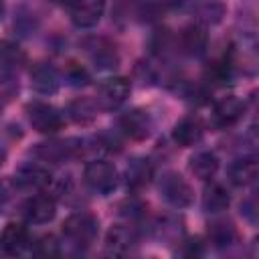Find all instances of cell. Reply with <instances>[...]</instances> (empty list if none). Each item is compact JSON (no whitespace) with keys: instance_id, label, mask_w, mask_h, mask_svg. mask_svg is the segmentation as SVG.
Here are the masks:
<instances>
[{"instance_id":"1","label":"cell","mask_w":259,"mask_h":259,"mask_svg":"<svg viewBox=\"0 0 259 259\" xmlns=\"http://www.w3.org/2000/svg\"><path fill=\"white\" fill-rule=\"evenodd\" d=\"M97 233L99 223L89 212H75L63 223V239L79 251L87 249L97 239Z\"/></svg>"},{"instance_id":"2","label":"cell","mask_w":259,"mask_h":259,"mask_svg":"<svg viewBox=\"0 0 259 259\" xmlns=\"http://www.w3.org/2000/svg\"><path fill=\"white\" fill-rule=\"evenodd\" d=\"M83 180H85V184H87L95 194L107 196V194H111V192L117 188L119 174H117V170H115V166H113L111 162H105V160H91L89 164H85Z\"/></svg>"},{"instance_id":"3","label":"cell","mask_w":259,"mask_h":259,"mask_svg":"<svg viewBox=\"0 0 259 259\" xmlns=\"http://www.w3.org/2000/svg\"><path fill=\"white\" fill-rule=\"evenodd\" d=\"M26 115H28V121H30L32 130H36L38 134H57L65 125L63 113L55 105L45 103V101L28 103L26 105Z\"/></svg>"},{"instance_id":"4","label":"cell","mask_w":259,"mask_h":259,"mask_svg":"<svg viewBox=\"0 0 259 259\" xmlns=\"http://www.w3.org/2000/svg\"><path fill=\"white\" fill-rule=\"evenodd\" d=\"M158 188H160L162 198L174 208H186L194 200V192L190 184L178 172H164Z\"/></svg>"},{"instance_id":"5","label":"cell","mask_w":259,"mask_h":259,"mask_svg":"<svg viewBox=\"0 0 259 259\" xmlns=\"http://www.w3.org/2000/svg\"><path fill=\"white\" fill-rule=\"evenodd\" d=\"M63 4L69 10L73 24L79 28L95 26L101 20L105 8V0H63Z\"/></svg>"},{"instance_id":"6","label":"cell","mask_w":259,"mask_h":259,"mask_svg":"<svg viewBox=\"0 0 259 259\" xmlns=\"http://www.w3.org/2000/svg\"><path fill=\"white\" fill-rule=\"evenodd\" d=\"M132 85L125 77H109L97 89V105L101 109H117L130 95Z\"/></svg>"},{"instance_id":"7","label":"cell","mask_w":259,"mask_h":259,"mask_svg":"<svg viewBox=\"0 0 259 259\" xmlns=\"http://www.w3.org/2000/svg\"><path fill=\"white\" fill-rule=\"evenodd\" d=\"M32 239L28 229L22 223H10L4 227V231L0 233V251L6 255H22L30 249Z\"/></svg>"},{"instance_id":"8","label":"cell","mask_w":259,"mask_h":259,"mask_svg":"<svg viewBox=\"0 0 259 259\" xmlns=\"http://www.w3.org/2000/svg\"><path fill=\"white\" fill-rule=\"evenodd\" d=\"M81 140H51V142H45V144H38L34 148V154L47 162H53V164H59V162H65L73 156H77L81 152Z\"/></svg>"},{"instance_id":"9","label":"cell","mask_w":259,"mask_h":259,"mask_svg":"<svg viewBox=\"0 0 259 259\" xmlns=\"http://www.w3.org/2000/svg\"><path fill=\"white\" fill-rule=\"evenodd\" d=\"M12 182L16 184L18 190H40L47 184H51V170L42 164L28 162L16 170Z\"/></svg>"},{"instance_id":"10","label":"cell","mask_w":259,"mask_h":259,"mask_svg":"<svg viewBox=\"0 0 259 259\" xmlns=\"http://www.w3.org/2000/svg\"><path fill=\"white\" fill-rule=\"evenodd\" d=\"M22 214L28 223L32 225H45L55 219L57 214V204L49 194H34L22 202Z\"/></svg>"},{"instance_id":"11","label":"cell","mask_w":259,"mask_h":259,"mask_svg":"<svg viewBox=\"0 0 259 259\" xmlns=\"http://www.w3.org/2000/svg\"><path fill=\"white\" fill-rule=\"evenodd\" d=\"M243 113H245V101L235 95H227L214 103L212 121L217 127H231L243 117Z\"/></svg>"},{"instance_id":"12","label":"cell","mask_w":259,"mask_h":259,"mask_svg":"<svg viewBox=\"0 0 259 259\" xmlns=\"http://www.w3.org/2000/svg\"><path fill=\"white\" fill-rule=\"evenodd\" d=\"M138 243V235L134 227L127 225H115L109 229L105 239V249L109 255H127Z\"/></svg>"},{"instance_id":"13","label":"cell","mask_w":259,"mask_h":259,"mask_svg":"<svg viewBox=\"0 0 259 259\" xmlns=\"http://www.w3.org/2000/svg\"><path fill=\"white\" fill-rule=\"evenodd\" d=\"M206 42H208V34L200 24H188L178 34V45L182 53L190 57H200L206 49Z\"/></svg>"},{"instance_id":"14","label":"cell","mask_w":259,"mask_h":259,"mask_svg":"<svg viewBox=\"0 0 259 259\" xmlns=\"http://www.w3.org/2000/svg\"><path fill=\"white\" fill-rule=\"evenodd\" d=\"M119 127L125 136L134 140H144L150 136V115L142 109H130L119 117Z\"/></svg>"},{"instance_id":"15","label":"cell","mask_w":259,"mask_h":259,"mask_svg":"<svg viewBox=\"0 0 259 259\" xmlns=\"http://www.w3.org/2000/svg\"><path fill=\"white\" fill-rule=\"evenodd\" d=\"M172 138L178 146L182 148H188V146H194L202 140V123L196 119V117H184L180 119L174 130H172Z\"/></svg>"},{"instance_id":"16","label":"cell","mask_w":259,"mask_h":259,"mask_svg":"<svg viewBox=\"0 0 259 259\" xmlns=\"http://www.w3.org/2000/svg\"><path fill=\"white\" fill-rule=\"evenodd\" d=\"M30 85L34 91H38L42 95L55 93L59 89V75L51 65L38 63L30 73Z\"/></svg>"},{"instance_id":"17","label":"cell","mask_w":259,"mask_h":259,"mask_svg":"<svg viewBox=\"0 0 259 259\" xmlns=\"http://www.w3.org/2000/svg\"><path fill=\"white\" fill-rule=\"evenodd\" d=\"M229 202H231V196H229L227 188L219 182H210L202 192V208L210 214H219V212L227 210Z\"/></svg>"},{"instance_id":"18","label":"cell","mask_w":259,"mask_h":259,"mask_svg":"<svg viewBox=\"0 0 259 259\" xmlns=\"http://www.w3.org/2000/svg\"><path fill=\"white\" fill-rule=\"evenodd\" d=\"M229 180L235 186H249L257 180V160L241 158L229 166Z\"/></svg>"},{"instance_id":"19","label":"cell","mask_w":259,"mask_h":259,"mask_svg":"<svg viewBox=\"0 0 259 259\" xmlns=\"http://www.w3.org/2000/svg\"><path fill=\"white\" fill-rule=\"evenodd\" d=\"M237 239V231L233 227L231 221L225 219H217L208 225V241L217 247V249H227L235 243Z\"/></svg>"},{"instance_id":"20","label":"cell","mask_w":259,"mask_h":259,"mask_svg":"<svg viewBox=\"0 0 259 259\" xmlns=\"http://www.w3.org/2000/svg\"><path fill=\"white\" fill-rule=\"evenodd\" d=\"M219 170V158L214 152H196L190 158V172L200 180H210Z\"/></svg>"},{"instance_id":"21","label":"cell","mask_w":259,"mask_h":259,"mask_svg":"<svg viewBox=\"0 0 259 259\" xmlns=\"http://www.w3.org/2000/svg\"><path fill=\"white\" fill-rule=\"evenodd\" d=\"M152 174H154V168L150 164V160L146 158H136L127 164L125 168V180H127V186L132 188H142L146 186L150 180H152Z\"/></svg>"},{"instance_id":"22","label":"cell","mask_w":259,"mask_h":259,"mask_svg":"<svg viewBox=\"0 0 259 259\" xmlns=\"http://www.w3.org/2000/svg\"><path fill=\"white\" fill-rule=\"evenodd\" d=\"M156 231V237L164 243H180L182 241V235H184V227H182V221L174 219V217H164L156 223L154 227Z\"/></svg>"},{"instance_id":"23","label":"cell","mask_w":259,"mask_h":259,"mask_svg":"<svg viewBox=\"0 0 259 259\" xmlns=\"http://www.w3.org/2000/svg\"><path fill=\"white\" fill-rule=\"evenodd\" d=\"M194 14L206 24H217L225 16V4L221 0H200L194 8Z\"/></svg>"},{"instance_id":"24","label":"cell","mask_w":259,"mask_h":259,"mask_svg":"<svg viewBox=\"0 0 259 259\" xmlns=\"http://www.w3.org/2000/svg\"><path fill=\"white\" fill-rule=\"evenodd\" d=\"M24 61L22 51L12 42H0V71L12 73L18 69V65Z\"/></svg>"},{"instance_id":"25","label":"cell","mask_w":259,"mask_h":259,"mask_svg":"<svg viewBox=\"0 0 259 259\" xmlns=\"http://www.w3.org/2000/svg\"><path fill=\"white\" fill-rule=\"evenodd\" d=\"M69 115L77 123H89L95 117V103L89 99H75L69 103Z\"/></svg>"},{"instance_id":"26","label":"cell","mask_w":259,"mask_h":259,"mask_svg":"<svg viewBox=\"0 0 259 259\" xmlns=\"http://www.w3.org/2000/svg\"><path fill=\"white\" fill-rule=\"evenodd\" d=\"M30 251L38 257H57L61 253L59 249V243L53 235H42L40 239H36L32 245H30Z\"/></svg>"},{"instance_id":"27","label":"cell","mask_w":259,"mask_h":259,"mask_svg":"<svg viewBox=\"0 0 259 259\" xmlns=\"http://www.w3.org/2000/svg\"><path fill=\"white\" fill-rule=\"evenodd\" d=\"M14 190L16 184L8 182V180H0V212H10L12 202H14Z\"/></svg>"},{"instance_id":"28","label":"cell","mask_w":259,"mask_h":259,"mask_svg":"<svg viewBox=\"0 0 259 259\" xmlns=\"http://www.w3.org/2000/svg\"><path fill=\"white\" fill-rule=\"evenodd\" d=\"M69 81L73 83V85H85L87 81H89V75L81 69V67H71V73H69Z\"/></svg>"},{"instance_id":"29","label":"cell","mask_w":259,"mask_h":259,"mask_svg":"<svg viewBox=\"0 0 259 259\" xmlns=\"http://www.w3.org/2000/svg\"><path fill=\"white\" fill-rule=\"evenodd\" d=\"M182 243V241H180ZM184 247H188L186 251H182V255H188V257H192V255H200L202 253V243L198 241V239H190V241H186V243H182Z\"/></svg>"},{"instance_id":"30","label":"cell","mask_w":259,"mask_h":259,"mask_svg":"<svg viewBox=\"0 0 259 259\" xmlns=\"http://www.w3.org/2000/svg\"><path fill=\"white\" fill-rule=\"evenodd\" d=\"M241 212H243L251 223H255V219H257V217H255V202H253V198L241 204Z\"/></svg>"},{"instance_id":"31","label":"cell","mask_w":259,"mask_h":259,"mask_svg":"<svg viewBox=\"0 0 259 259\" xmlns=\"http://www.w3.org/2000/svg\"><path fill=\"white\" fill-rule=\"evenodd\" d=\"M4 160H6V152H4L2 148H0V166L4 164Z\"/></svg>"},{"instance_id":"32","label":"cell","mask_w":259,"mask_h":259,"mask_svg":"<svg viewBox=\"0 0 259 259\" xmlns=\"http://www.w3.org/2000/svg\"><path fill=\"white\" fill-rule=\"evenodd\" d=\"M4 16V0H0V18Z\"/></svg>"}]
</instances>
